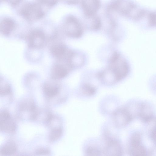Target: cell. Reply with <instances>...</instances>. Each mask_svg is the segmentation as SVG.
<instances>
[{"instance_id": "cell-1", "label": "cell", "mask_w": 156, "mask_h": 156, "mask_svg": "<svg viewBox=\"0 0 156 156\" xmlns=\"http://www.w3.org/2000/svg\"><path fill=\"white\" fill-rule=\"evenodd\" d=\"M140 10L133 3L127 0H114L107 8L109 13L116 12L134 19L138 14Z\"/></svg>"}, {"instance_id": "cell-2", "label": "cell", "mask_w": 156, "mask_h": 156, "mask_svg": "<svg viewBox=\"0 0 156 156\" xmlns=\"http://www.w3.org/2000/svg\"><path fill=\"white\" fill-rule=\"evenodd\" d=\"M110 60L111 70L115 81H119L126 76L129 67L126 61L117 53H115Z\"/></svg>"}, {"instance_id": "cell-3", "label": "cell", "mask_w": 156, "mask_h": 156, "mask_svg": "<svg viewBox=\"0 0 156 156\" xmlns=\"http://www.w3.org/2000/svg\"><path fill=\"white\" fill-rule=\"evenodd\" d=\"M64 27L66 33L72 37L78 38L83 34L81 24L77 18L73 16H69L66 18Z\"/></svg>"}, {"instance_id": "cell-4", "label": "cell", "mask_w": 156, "mask_h": 156, "mask_svg": "<svg viewBox=\"0 0 156 156\" xmlns=\"http://www.w3.org/2000/svg\"><path fill=\"white\" fill-rule=\"evenodd\" d=\"M21 12L26 18L31 21L39 19L43 15L41 8L38 5L35 4L27 6Z\"/></svg>"}, {"instance_id": "cell-5", "label": "cell", "mask_w": 156, "mask_h": 156, "mask_svg": "<svg viewBox=\"0 0 156 156\" xmlns=\"http://www.w3.org/2000/svg\"><path fill=\"white\" fill-rule=\"evenodd\" d=\"M81 5L85 16L96 14L100 8V0H81Z\"/></svg>"}, {"instance_id": "cell-6", "label": "cell", "mask_w": 156, "mask_h": 156, "mask_svg": "<svg viewBox=\"0 0 156 156\" xmlns=\"http://www.w3.org/2000/svg\"><path fill=\"white\" fill-rule=\"evenodd\" d=\"M0 124L1 130L12 132L15 129V123L7 112L3 111L1 113Z\"/></svg>"}, {"instance_id": "cell-7", "label": "cell", "mask_w": 156, "mask_h": 156, "mask_svg": "<svg viewBox=\"0 0 156 156\" xmlns=\"http://www.w3.org/2000/svg\"><path fill=\"white\" fill-rule=\"evenodd\" d=\"M113 119L116 125L118 126H123L130 121L131 116L127 111L120 109L116 110L113 115Z\"/></svg>"}, {"instance_id": "cell-8", "label": "cell", "mask_w": 156, "mask_h": 156, "mask_svg": "<svg viewBox=\"0 0 156 156\" xmlns=\"http://www.w3.org/2000/svg\"><path fill=\"white\" fill-rule=\"evenodd\" d=\"M28 40L30 47L36 48H41L44 44L45 36L41 31L35 30L30 33Z\"/></svg>"}, {"instance_id": "cell-9", "label": "cell", "mask_w": 156, "mask_h": 156, "mask_svg": "<svg viewBox=\"0 0 156 156\" xmlns=\"http://www.w3.org/2000/svg\"><path fill=\"white\" fill-rule=\"evenodd\" d=\"M104 151L108 155H119L122 153L120 144L114 140H108Z\"/></svg>"}, {"instance_id": "cell-10", "label": "cell", "mask_w": 156, "mask_h": 156, "mask_svg": "<svg viewBox=\"0 0 156 156\" xmlns=\"http://www.w3.org/2000/svg\"><path fill=\"white\" fill-rule=\"evenodd\" d=\"M85 17L87 25L90 29L94 30L100 29L101 26V20L96 14L85 16Z\"/></svg>"}, {"instance_id": "cell-11", "label": "cell", "mask_w": 156, "mask_h": 156, "mask_svg": "<svg viewBox=\"0 0 156 156\" xmlns=\"http://www.w3.org/2000/svg\"><path fill=\"white\" fill-rule=\"evenodd\" d=\"M59 90V87L57 85L51 83H45L43 87L45 95L49 98L55 96L58 94Z\"/></svg>"}, {"instance_id": "cell-12", "label": "cell", "mask_w": 156, "mask_h": 156, "mask_svg": "<svg viewBox=\"0 0 156 156\" xmlns=\"http://www.w3.org/2000/svg\"><path fill=\"white\" fill-rule=\"evenodd\" d=\"M67 74V69L62 65H56L52 68V75L54 79H60L64 78Z\"/></svg>"}, {"instance_id": "cell-13", "label": "cell", "mask_w": 156, "mask_h": 156, "mask_svg": "<svg viewBox=\"0 0 156 156\" xmlns=\"http://www.w3.org/2000/svg\"><path fill=\"white\" fill-rule=\"evenodd\" d=\"M14 27V23L12 20L9 18L5 19L1 22V31L3 34L7 35L12 30Z\"/></svg>"}, {"instance_id": "cell-14", "label": "cell", "mask_w": 156, "mask_h": 156, "mask_svg": "<svg viewBox=\"0 0 156 156\" xmlns=\"http://www.w3.org/2000/svg\"><path fill=\"white\" fill-rule=\"evenodd\" d=\"M16 146L13 142H9L4 145L0 150V153L4 155H11L16 151Z\"/></svg>"}, {"instance_id": "cell-15", "label": "cell", "mask_w": 156, "mask_h": 156, "mask_svg": "<svg viewBox=\"0 0 156 156\" xmlns=\"http://www.w3.org/2000/svg\"><path fill=\"white\" fill-rule=\"evenodd\" d=\"M130 152L132 155L134 156H144L146 154L145 148L140 143L131 145Z\"/></svg>"}, {"instance_id": "cell-16", "label": "cell", "mask_w": 156, "mask_h": 156, "mask_svg": "<svg viewBox=\"0 0 156 156\" xmlns=\"http://www.w3.org/2000/svg\"><path fill=\"white\" fill-rule=\"evenodd\" d=\"M66 51L65 47L62 45H56L53 46L51 49V52L53 56L59 58H62Z\"/></svg>"}, {"instance_id": "cell-17", "label": "cell", "mask_w": 156, "mask_h": 156, "mask_svg": "<svg viewBox=\"0 0 156 156\" xmlns=\"http://www.w3.org/2000/svg\"><path fill=\"white\" fill-rule=\"evenodd\" d=\"M62 134V130L61 128H55L52 130L50 133L49 140L52 141H55L59 139Z\"/></svg>"}, {"instance_id": "cell-18", "label": "cell", "mask_w": 156, "mask_h": 156, "mask_svg": "<svg viewBox=\"0 0 156 156\" xmlns=\"http://www.w3.org/2000/svg\"><path fill=\"white\" fill-rule=\"evenodd\" d=\"M82 90L83 93L88 96L93 95L96 92L95 89L89 85H84L83 87Z\"/></svg>"}, {"instance_id": "cell-19", "label": "cell", "mask_w": 156, "mask_h": 156, "mask_svg": "<svg viewBox=\"0 0 156 156\" xmlns=\"http://www.w3.org/2000/svg\"><path fill=\"white\" fill-rule=\"evenodd\" d=\"M86 154L88 155H99L100 152V151L97 147H90L86 150Z\"/></svg>"}, {"instance_id": "cell-20", "label": "cell", "mask_w": 156, "mask_h": 156, "mask_svg": "<svg viewBox=\"0 0 156 156\" xmlns=\"http://www.w3.org/2000/svg\"><path fill=\"white\" fill-rule=\"evenodd\" d=\"M141 137L140 135L137 133L133 134L131 137V145L140 143Z\"/></svg>"}, {"instance_id": "cell-21", "label": "cell", "mask_w": 156, "mask_h": 156, "mask_svg": "<svg viewBox=\"0 0 156 156\" xmlns=\"http://www.w3.org/2000/svg\"><path fill=\"white\" fill-rule=\"evenodd\" d=\"M149 21L150 25L156 26V13H152L149 15Z\"/></svg>"}, {"instance_id": "cell-22", "label": "cell", "mask_w": 156, "mask_h": 156, "mask_svg": "<svg viewBox=\"0 0 156 156\" xmlns=\"http://www.w3.org/2000/svg\"><path fill=\"white\" fill-rule=\"evenodd\" d=\"M10 91V87L9 85H6L3 86L2 87H1V95H5L9 93Z\"/></svg>"}, {"instance_id": "cell-23", "label": "cell", "mask_w": 156, "mask_h": 156, "mask_svg": "<svg viewBox=\"0 0 156 156\" xmlns=\"http://www.w3.org/2000/svg\"><path fill=\"white\" fill-rule=\"evenodd\" d=\"M36 152V154H46L50 152L49 150L42 148L37 149Z\"/></svg>"}, {"instance_id": "cell-24", "label": "cell", "mask_w": 156, "mask_h": 156, "mask_svg": "<svg viewBox=\"0 0 156 156\" xmlns=\"http://www.w3.org/2000/svg\"><path fill=\"white\" fill-rule=\"evenodd\" d=\"M42 2L48 5H51L54 4L57 0H41Z\"/></svg>"}, {"instance_id": "cell-25", "label": "cell", "mask_w": 156, "mask_h": 156, "mask_svg": "<svg viewBox=\"0 0 156 156\" xmlns=\"http://www.w3.org/2000/svg\"><path fill=\"white\" fill-rule=\"evenodd\" d=\"M151 136L153 140L156 143V128L152 131Z\"/></svg>"}, {"instance_id": "cell-26", "label": "cell", "mask_w": 156, "mask_h": 156, "mask_svg": "<svg viewBox=\"0 0 156 156\" xmlns=\"http://www.w3.org/2000/svg\"><path fill=\"white\" fill-rule=\"evenodd\" d=\"M66 1L69 4L75 5L78 4L80 0H66Z\"/></svg>"}]
</instances>
